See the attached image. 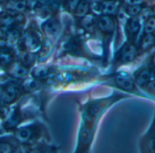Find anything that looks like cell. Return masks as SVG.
<instances>
[{
  "label": "cell",
  "mask_w": 155,
  "mask_h": 153,
  "mask_svg": "<svg viewBox=\"0 0 155 153\" xmlns=\"http://www.w3.org/2000/svg\"><path fill=\"white\" fill-rule=\"evenodd\" d=\"M21 94V88L18 83L9 82L0 88V102L5 104L13 103Z\"/></svg>",
  "instance_id": "obj_1"
},
{
  "label": "cell",
  "mask_w": 155,
  "mask_h": 153,
  "mask_svg": "<svg viewBox=\"0 0 155 153\" xmlns=\"http://www.w3.org/2000/svg\"><path fill=\"white\" fill-rule=\"evenodd\" d=\"M23 44L30 52L38 50L41 47V39L39 34L35 30H28L23 37Z\"/></svg>",
  "instance_id": "obj_2"
},
{
  "label": "cell",
  "mask_w": 155,
  "mask_h": 153,
  "mask_svg": "<svg viewBox=\"0 0 155 153\" xmlns=\"http://www.w3.org/2000/svg\"><path fill=\"white\" fill-rule=\"evenodd\" d=\"M97 26L101 32L105 34H111L115 28V22L110 16L103 15L97 19Z\"/></svg>",
  "instance_id": "obj_3"
},
{
  "label": "cell",
  "mask_w": 155,
  "mask_h": 153,
  "mask_svg": "<svg viewBox=\"0 0 155 153\" xmlns=\"http://www.w3.org/2000/svg\"><path fill=\"white\" fill-rule=\"evenodd\" d=\"M99 8H100V11L104 15L114 16L118 13L119 3L116 0H105V1L100 4Z\"/></svg>",
  "instance_id": "obj_4"
},
{
  "label": "cell",
  "mask_w": 155,
  "mask_h": 153,
  "mask_svg": "<svg viewBox=\"0 0 155 153\" xmlns=\"http://www.w3.org/2000/svg\"><path fill=\"white\" fill-rule=\"evenodd\" d=\"M136 55H137L136 47L132 44H128L122 48L120 56V60L122 63H130L135 59Z\"/></svg>",
  "instance_id": "obj_5"
},
{
  "label": "cell",
  "mask_w": 155,
  "mask_h": 153,
  "mask_svg": "<svg viewBox=\"0 0 155 153\" xmlns=\"http://www.w3.org/2000/svg\"><path fill=\"white\" fill-rule=\"evenodd\" d=\"M42 29L45 34L48 36H55L60 30V24L56 18H50L43 23Z\"/></svg>",
  "instance_id": "obj_6"
},
{
  "label": "cell",
  "mask_w": 155,
  "mask_h": 153,
  "mask_svg": "<svg viewBox=\"0 0 155 153\" xmlns=\"http://www.w3.org/2000/svg\"><path fill=\"white\" fill-rule=\"evenodd\" d=\"M14 52L10 48L2 47L0 49V67H10L14 60Z\"/></svg>",
  "instance_id": "obj_7"
},
{
  "label": "cell",
  "mask_w": 155,
  "mask_h": 153,
  "mask_svg": "<svg viewBox=\"0 0 155 153\" xmlns=\"http://www.w3.org/2000/svg\"><path fill=\"white\" fill-rule=\"evenodd\" d=\"M140 29V20L137 17H131L126 25V31L128 34V37H130V38H133L138 32Z\"/></svg>",
  "instance_id": "obj_8"
},
{
  "label": "cell",
  "mask_w": 155,
  "mask_h": 153,
  "mask_svg": "<svg viewBox=\"0 0 155 153\" xmlns=\"http://www.w3.org/2000/svg\"><path fill=\"white\" fill-rule=\"evenodd\" d=\"M35 135V131L32 128H22L16 132V138L18 141L22 143H27L30 141Z\"/></svg>",
  "instance_id": "obj_9"
},
{
  "label": "cell",
  "mask_w": 155,
  "mask_h": 153,
  "mask_svg": "<svg viewBox=\"0 0 155 153\" xmlns=\"http://www.w3.org/2000/svg\"><path fill=\"white\" fill-rule=\"evenodd\" d=\"M115 83L116 85L124 90H133L135 88L134 82L128 76H118L115 78Z\"/></svg>",
  "instance_id": "obj_10"
},
{
  "label": "cell",
  "mask_w": 155,
  "mask_h": 153,
  "mask_svg": "<svg viewBox=\"0 0 155 153\" xmlns=\"http://www.w3.org/2000/svg\"><path fill=\"white\" fill-rule=\"evenodd\" d=\"M151 80V72L149 69H142L138 73L136 76V83L140 86H147V84Z\"/></svg>",
  "instance_id": "obj_11"
},
{
  "label": "cell",
  "mask_w": 155,
  "mask_h": 153,
  "mask_svg": "<svg viewBox=\"0 0 155 153\" xmlns=\"http://www.w3.org/2000/svg\"><path fill=\"white\" fill-rule=\"evenodd\" d=\"M155 44V36L153 34H145L140 41V50L145 52Z\"/></svg>",
  "instance_id": "obj_12"
},
{
  "label": "cell",
  "mask_w": 155,
  "mask_h": 153,
  "mask_svg": "<svg viewBox=\"0 0 155 153\" xmlns=\"http://www.w3.org/2000/svg\"><path fill=\"white\" fill-rule=\"evenodd\" d=\"M28 67H24L21 64H16L11 69H10V74L18 79H23L28 75Z\"/></svg>",
  "instance_id": "obj_13"
},
{
  "label": "cell",
  "mask_w": 155,
  "mask_h": 153,
  "mask_svg": "<svg viewBox=\"0 0 155 153\" xmlns=\"http://www.w3.org/2000/svg\"><path fill=\"white\" fill-rule=\"evenodd\" d=\"M36 61V57L33 52H24L20 57V64L26 67H29L34 65Z\"/></svg>",
  "instance_id": "obj_14"
},
{
  "label": "cell",
  "mask_w": 155,
  "mask_h": 153,
  "mask_svg": "<svg viewBox=\"0 0 155 153\" xmlns=\"http://www.w3.org/2000/svg\"><path fill=\"white\" fill-rule=\"evenodd\" d=\"M89 10H90L89 3L85 1V0H81V1L79 2V4H78V6L75 8V15L77 17L83 18L88 14Z\"/></svg>",
  "instance_id": "obj_15"
},
{
  "label": "cell",
  "mask_w": 155,
  "mask_h": 153,
  "mask_svg": "<svg viewBox=\"0 0 155 153\" xmlns=\"http://www.w3.org/2000/svg\"><path fill=\"white\" fill-rule=\"evenodd\" d=\"M8 8L15 12H22L27 8V3L24 0H13L8 4Z\"/></svg>",
  "instance_id": "obj_16"
},
{
  "label": "cell",
  "mask_w": 155,
  "mask_h": 153,
  "mask_svg": "<svg viewBox=\"0 0 155 153\" xmlns=\"http://www.w3.org/2000/svg\"><path fill=\"white\" fill-rule=\"evenodd\" d=\"M20 121V115H19V111L18 109H15L11 115L9 116V119H8V121L6 123V126L8 127V129H12L14 127H16Z\"/></svg>",
  "instance_id": "obj_17"
},
{
  "label": "cell",
  "mask_w": 155,
  "mask_h": 153,
  "mask_svg": "<svg viewBox=\"0 0 155 153\" xmlns=\"http://www.w3.org/2000/svg\"><path fill=\"white\" fill-rule=\"evenodd\" d=\"M33 76L36 80H43L46 79L47 76L49 75V68L48 67H37L33 70L32 72Z\"/></svg>",
  "instance_id": "obj_18"
},
{
  "label": "cell",
  "mask_w": 155,
  "mask_h": 153,
  "mask_svg": "<svg viewBox=\"0 0 155 153\" xmlns=\"http://www.w3.org/2000/svg\"><path fill=\"white\" fill-rule=\"evenodd\" d=\"M144 32L145 34H153L155 33V17H150L144 27Z\"/></svg>",
  "instance_id": "obj_19"
},
{
  "label": "cell",
  "mask_w": 155,
  "mask_h": 153,
  "mask_svg": "<svg viewBox=\"0 0 155 153\" xmlns=\"http://www.w3.org/2000/svg\"><path fill=\"white\" fill-rule=\"evenodd\" d=\"M142 11V7L140 5H132V6H128L126 8V12L129 16L130 17H137L140 14Z\"/></svg>",
  "instance_id": "obj_20"
},
{
  "label": "cell",
  "mask_w": 155,
  "mask_h": 153,
  "mask_svg": "<svg viewBox=\"0 0 155 153\" xmlns=\"http://www.w3.org/2000/svg\"><path fill=\"white\" fill-rule=\"evenodd\" d=\"M84 18H83V20H82V26H83V28L86 29V30H88V31H92V29H93V19L91 18V17H89V16H85V17H83Z\"/></svg>",
  "instance_id": "obj_21"
},
{
  "label": "cell",
  "mask_w": 155,
  "mask_h": 153,
  "mask_svg": "<svg viewBox=\"0 0 155 153\" xmlns=\"http://www.w3.org/2000/svg\"><path fill=\"white\" fill-rule=\"evenodd\" d=\"M13 151V147L6 141H0V153H9Z\"/></svg>",
  "instance_id": "obj_22"
},
{
  "label": "cell",
  "mask_w": 155,
  "mask_h": 153,
  "mask_svg": "<svg viewBox=\"0 0 155 153\" xmlns=\"http://www.w3.org/2000/svg\"><path fill=\"white\" fill-rule=\"evenodd\" d=\"M8 43V37L6 32L0 28V47H4Z\"/></svg>",
  "instance_id": "obj_23"
},
{
  "label": "cell",
  "mask_w": 155,
  "mask_h": 153,
  "mask_svg": "<svg viewBox=\"0 0 155 153\" xmlns=\"http://www.w3.org/2000/svg\"><path fill=\"white\" fill-rule=\"evenodd\" d=\"M79 0H68V6L70 10H75L76 7L79 4Z\"/></svg>",
  "instance_id": "obj_24"
},
{
  "label": "cell",
  "mask_w": 155,
  "mask_h": 153,
  "mask_svg": "<svg viewBox=\"0 0 155 153\" xmlns=\"http://www.w3.org/2000/svg\"><path fill=\"white\" fill-rule=\"evenodd\" d=\"M147 89H148V90L150 93H152V94L155 95V80H150L147 84Z\"/></svg>",
  "instance_id": "obj_25"
},
{
  "label": "cell",
  "mask_w": 155,
  "mask_h": 153,
  "mask_svg": "<svg viewBox=\"0 0 155 153\" xmlns=\"http://www.w3.org/2000/svg\"><path fill=\"white\" fill-rule=\"evenodd\" d=\"M143 0H124V2L128 6H132V5H140V3Z\"/></svg>",
  "instance_id": "obj_26"
},
{
  "label": "cell",
  "mask_w": 155,
  "mask_h": 153,
  "mask_svg": "<svg viewBox=\"0 0 155 153\" xmlns=\"http://www.w3.org/2000/svg\"><path fill=\"white\" fill-rule=\"evenodd\" d=\"M152 63H153V65H155V55L152 57Z\"/></svg>",
  "instance_id": "obj_27"
},
{
  "label": "cell",
  "mask_w": 155,
  "mask_h": 153,
  "mask_svg": "<svg viewBox=\"0 0 155 153\" xmlns=\"http://www.w3.org/2000/svg\"><path fill=\"white\" fill-rule=\"evenodd\" d=\"M90 1H92V2H98L100 0H90Z\"/></svg>",
  "instance_id": "obj_28"
},
{
  "label": "cell",
  "mask_w": 155,
  "mask_h": 153,
  "mask_svg": "<svg viewBox=\"0 0 155 153\" xmlns=\"http://www.w3.org/2000/svg\"><path fill=\"white\" fill-rule=\"evenodd\" d=\"M154 76H155V70H154Z\"/></svg>",
  "instance_id": "obj_29"
},
{
  "label": "cell",
  "mask_w": 155,
  "mask_h": 153,
  "mask_svg": "<svg viewBox=\"0 0 155 153\" xmlns=\"http://www.w3.org/2000/svg\"><path fill=\"white\" fill-rule=\"evenodd\" d=\"M0 114H1V111H0Z\"/></svg>",
  "instance_id": "obj_30"
},
{
  "label": "cell",
  "mask_w": 155,
  "mask_h": 153,
  "mask_svg": "<svg viewBox=\"0 0 155 153\" xmlns=\"http://www.w3.org/2000/svg\"><path fill=\"white\" fill-rule=\"evenodd\" d=\"M152 1H155V0H152Z\"/></svg>",
  "instance_id": "obj_31"
}]
</instances>
